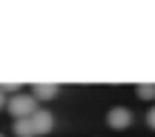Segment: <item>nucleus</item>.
<instances>
[{
    "label": "nucleus",
    "instance_id": "obj_5",
    "mask_svg": "<svg viewBox=\"0 0 155 137\" xmlns=\"http://www.w3.org/2000/svg\"><path fill=\"white\" fill-rule=\"evenodd\" d=\"M15 137H35L32 120H15Z\"/></svg>",
    "mask_w": 155,
    "mask_h": 137
},
{
    "label": "nucleus",
    "instance_id": "obj_9",
    "mask_svg": "<svg viewBox=\"0 0 155 137\" xmlns=\"http://www.w3.org/2000/svg\"><path fill=\"white\" fill-rule=\"evenodd\" d=\"M0 137H3V134H0Z\"/></svg>",
    "mask_w": 155,
    "mask_h": 137
},
{
    "label": "nucleus",
    "instance_id": "obj_1",
    "mask_svg": "<svg viewBox=\"0 0 155 137\" xmlns=\"http://www.w3.org/2000/svg\"><path fill=\"white\" fill-rule=\"evenodd\" d=\"M6 109H9V114L15 117V120H29V117L38 111V100H35L32 94H15V97L6 103Z\"/></svg>",
    "mask_w": 155,
    "mask_h": 137
},
{
    "label": "nucleus",
    "instance_id": "obj_7",
    "mask_svg": "<svg viewBox=\"0 0 155 137\" xmlns=\"http://www.w3.org/2000/svg\"><path fill=\"white\" fill-rule=\"evenodd\" d=\"M147 123H150V129H155V106L147 111Z\"/></svg>",
    "mask_w": 155,
    "mask_h": 137
},
{
    "label": "nucleus",
    "instance_id": "obj_2",
    "mask_svg": "<svg viewBox=\"0 0 155 137\" xmlns=\"http://www.w3.org/2000/svg\"><path fill=\"white\" fill-rule=\"evenodd\" d=\"M32 129H35V137H43V134H49L52 132V126H55V117H52V111H43V109H38L32 117Z\"/></svg>",
    "mask_w": 155,
    "mask_h": 137
},
{
    "label": "nucleus",
    "instance_id": "obj_8",
    "mask_svg": "<svg viewBox=\"0 0 155 137\" xmlns=\"http://www.w3.org/2000/svg\"><path fill=\"white\" fill-rule=\"evenodd\" d=\"M0 109H3V86H0Z\"/></svg>",
    "mask_w": 155,
    "mask_h": 137
},
{
    "label": "nucleus",
    "instance_id": "obj_6",
    "mask_svg": "<svg viewBox=\"0 0 155 137\" xmlns=\"http://www.w3.org/2000/svg\"><path fill=\"white\" fill-rule=\"evenodd\" d=\"M135 92H138L141 100H152V97H155V83H138Z\"/></svg>",
    "mask_w": 155,
    "mask_h": 137
},
{
    "label": "nucleus",
    "instance_id": "obj_4",
    "mask_svg": "<svg viewBox=\"0 0 155 137\" xmlns=\"http://www.w3.org/2000/svg\"><path fill=\"white\" fill-rule=\"evenodd\" d=\"M58 89H61L58 83H35L32 86V97L35 100H52L58 94Z\"/></svg>",
    "mask_w": 155,
    "mask_h": 137
},
{
    "label": "nucleus",
    "instance_id": "obj_3",
    "mask_svg": "<svg viewBox=\"0 0 155 137\" xmlns=\"http://www.w3.org/2000/svg\"><path fill=\"white\" fill-rule=\"evenodd\" d=\"M106 123H109V129H127L132 123V111L127 106H115L106 111Z\"/></svg>",
    "mask_w": 155,
    "mask_h": 137
}]
</instances>
